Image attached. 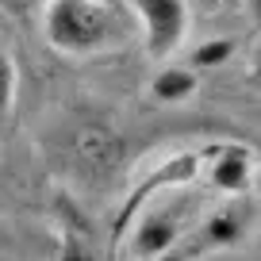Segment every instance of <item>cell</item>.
<instances>
[{"label": "cell", "mask_w": 261, "mask_h": 261, "mask_svg": "<svg viewBox=\"0 0 261 261\" xmlns=\"http://www.w3.org/2000/svg\"><path fill=\"white\" fill-rule=\"evenodd\" d=\"M135 16L146 42V54L154 62H169L177 50H185L192 35V4L188 0H123Z\"/></svg>", "instance_id": "cell-2"}, {"label": "cell", "mask_w": 261, "mask_h": 261, "mask_svg": "<svg viewBox=\"0 0 261 261\" xmlns=\"http://www.w3.org/2000/svg\"><path fill=\"white\" fill-rule=\"evenodd\" d=\"M207 238H212L215 246H230V242H238V238H242V219H238V215H230V212L215 215V219L207 223Z\"/></svg>", "instance_id": "cell-8"}, {"label": "cell", "mask_w": 261, "mask_h": 261, "mask_svg": "<svg viewBox=\"0 0 261 261\" xmlns=\"http://www.w3.org/2000/svg\"><path fill=\"white\" fill-rule=\"evenodd\" d=\"M196 85H200V73H196V69L165 62L162 69L150 77V96H154L158 104H180V100H188L196 92Z\"/></svg>", "instance_id": "cell-5"}, {"label": "cell", "mask_w": 261, "mask_h": 261, "mask_svg": "<svg viewBox=\"0 0 261 261\" xmlns=\"http://www.w3.org/2000/svg\"><path fill=\"white\" fill-rule=\"evenodd\" d=\"M42 35L58 54L89 58L115 42L119 19H115V8L96 4V0H46Z\"/></svg>", "instance_id": "cell-1"}, {"label": "cell", "mask_w": 261, "mask_h": 261, "mask_svg": "<svg viewBox=\"0 0 261 261\" xmlns=\"http://www.w3.org/2000/svg\"><path fill=\"white\" fill-rule=\"evenodd\" d=\"M234 54V42L230 39H207L188 54V69H212V65H223Z\"/></svg>", "instance_id": "cell-7"}, {"label": "cell", "mask_w": 261, "mask_h": 261, "mask_svg": "<svg viewBox=\"0 0 261 261\" xmlns=\"http://www.w3.org/2000/svg\"><path fill=\"white\" fill-rule=\"evenodd\" d=\"M16 92H19V65H16V58H12L8 46H0V119L12 115Z\"/></svg>", "instance_id": "cell-6"}, {"label": "cell", "mask_w": 261, "mask_h": 261, "mask_svg": "<svg viewBox=\"0 0 261 261\" xmlns=\"http://www.w3.org/2000/svg\"><path fill=\"white\" fill-rule=\"evenodd\" d=\"M96 4H108V8H115V0H96Z\"/></svg>", "instance_id": "cell-10"}, {"label": "cell", "mask_w": 261, "mask_h": 261, "mask_svg": "<svg viewBox=\"0 0 261 261\" xmlns=\"http://www.w3.org/2000/svg\"><path fill=\"white\" fill-rule=\"evenodd\" d=\"M207 180L219 192H242L253 180V154L246 146H227L219 158H212V169H207Z\"/></svg>", "instance_id": "cell-4"}, {"label": "cell", "mask_w": 261, "mask_h": 261, "mask_svg": "<svg viewBox=\"0 0 261 261\" xmlns=\"http://www.w3.org/2000/svg\"><path fill=\"white\" fill-rule=\"evenodd\" d=\"M177 234H180V223L173 212H150L139 219V227H135V238H130V246H135V257L142 261H154L162 257V253L177 250Z\"/></svg>", "instance_id": "cell-3"}, {"label": "cell", "mask_w": 261, "mask_h": 261, "mask_svg": "<svg viewBox=\"0 0 261 261\" xmlns=\"http://www.w3.org/2000/svg\"><path fill=\"white\" fill-rule=\"evenodd\" d=\"M154 261H185V253H177V250H169V253H162V257H154Z\"/></svg>", "instance_id": "cell-9"}]
</instances>
